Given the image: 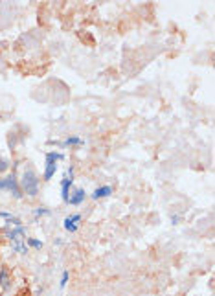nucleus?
<instances>
[{
    "label": "nucleus",
    "mask_w": 215,
    "mask_h": 296,
    "mask_svg": "<svg viewBox=\"0 0 215 296\" xmlns=\"http://www.w3.org/2000/svg\"><path fill=\"white\" fill-rule=\"evenodd\" d=\"M20 296H24V295H20ZM26 296H28V293H26Z\"/></svg>",
    "instance_id": "dca6fc26"
},
{
    "label": "nucleus",
    "mask_w": 215,
    "mask_h": 296,
    "mask_svg": "<svg viewBox=\"0 0 215 296\" xmlns=\"http://www.w3.org/2000/svg\"><path fill=\"white\" fill-rule=\"evenodd\" d=\"M0 217L6 219V225H9V227H22V221L9 212H0Z\"/></svg>",
    "instance_id": "9b49d317"
},
{
    "label": "nucleus",
    "mask_w": 215,
    "mask_h": 296,
    "mask_svg": "<svg viewBox=\"0 0 215 296\" xmlns=\"http://www.w3.org/2000/svg\"><path fill=\"white\" fill-rule=\"evenodd\" d=\"M72 186H74V165H70L66 175H65L63 181H61V199H63V202H68Z\"/></svg>",
    "instance_id": "39448f33"
},
{
    "label": "nucleus",
    "mask_w": 215,
    "mask_h": 296,
    "mask_svg": "<svg viewBox=\"0 0 215 296\" xmlns=\"http://www.w3.org/2000/svg\"><path fill=\"white\" fill-rule=\"evenodd\" d=\"M11 287V276H9V270L6 267L0 269V289L2 291H8Z\"/></svg>",
    "instance_id": "1a4fd4ad"
},
{
    "label": "nucleus",
    "mask_w": 215,
    "mask_h": 296,
    "mask_svg": "<svg viewBox=\"0 0 215 296\" xmlns=\"http://www.w3.org/2000/svg\"><path fill=\"white\" fill-rule=\"evenodd\" d=\"M18 186H20L22 193L28 197H35L39 193V175L32 165L24 167V171L18 179Z\"/></svg>",
    "instance_id": "f257e3e1"
},
{
    "label": "nucleus",
    "mask_w": 215,
    "mask_h": 296,
    "mask_svg": "<svg viewBox=\"0 0 215 296\" xmlns=\"http://www.w3.org/2000/svg\"><path fill=\"white\" fill-rule=\"evenodd\" d=\"M79 223H81V214H70L63 221V227L68 234H76L79 230Z\"/></svg>",
    "instance_id": "423d86ee"
},
{
    "label": "nucleus",
    "mask_w": 215,
    "mask_h": 296,
    "mask_svg": "<svg viewBox=\"0 0 215 296\" xmlns=\"http://www.w3.org/2000/svg\"><path fill=\"white\" fill-rule=\"evenodd\" d=\"M52 212L48 208H44V206H39V208H35L33 210V215H35V219H39V217H44V215H50Z\"/></svg>",
    "instance_id": "f8f14e48"
},
{
    "label": "nucleus",
    "mask_w": 215,
    "mask_h": 296,
    "mask_svg": "<svg viewBox=\"0 0 215 296\" xmlns=\"http://www.w3.org/2000/svg\"><path fill=\"white\" fill-rule=\"evenodd\" d=\"M111 195H112V186H99V188H96L94 192L90 193V197L94 200L107 199V197H111Z\"/></svg>",
    "instance_id": "6e6552de"
},
{
    "label": "nucleus",
    "mask_w": 215,
    "mask_h": 296,
    "mask_svg": "<svg viewBox=\"0 0 215 296\" xmlns=\"http://www.w3.org/2000/svg\"><path fill=\"white\" fill-rule=\"evenodd\" d=\"M2 192H9L15 199H22L24 197V193H22L20 186H18V177L15 173L0 179V193Z\"/></svg>",
    "instance_id": "20e7f679"
},
{
    "label": "nucleus",
    "mask_w": 215,
    "mask_h": 296,
    "mask_svg": "<svg viewBox=\"0 0 215 296\" xmlns=\"http://www.w3.org/2000/svg\"><path fill=\"white\" fill-rule=\"evenodd\" d=\"M61 160H65V155L59 153V151H48L46 153V157H44V171H43L44 181H52L55 171L59 169Z\"/></svg>",
    "instance_id": "7ed1b4c3"
},
{
    "label": "nucleus",
    "mask_w": 215,
    "mask_h": 296,
    "mask_svg": "<svg viewBox=\"0 0 215 296\" xmlns=\"http://www.w3.org/2000/svg\"><path fill=\"white\" fill-rule=\"evenodd\" d=\"M86 199V192L83 190V188H76L74 192L70 193L68 197V202L66 204H72V206H79V204H83Z\"/></svg>",
    "instance_id": "0eeeda50"
},
{
    "label": "nucleus",
    "mask_w": 215,
    "mask_h": 296,
    "mask_svg": "<svg viewBox=\"0 0 215 296\" xmlns=\"http://www.w3.org/2000/svg\"><path fill=\"white\" fill-rule=\"evenodd\" d=\"M8 169H9V160L0 155V173H4V171H8Z\"/></svg>",
    "instance_id": "2eb2a0df"
},
{
    "label": "nucleus",
    "mask_w": 215,
    "mask_h": 296,
    "mask_svg": "<svg viewBox=\"0 0 215 296\" xmlns=\"http://www.w3.org/2000/svg\"><path fill=\"white\" fill-rule=\"evenodd\" d=\"M8 239L11 248L15 252L20 254V256H26L30 248H28V243H26V230H24V227H15L13 230H9Z\"/></svg>",
    "instance_id": "f03ea898"
},
{
    "label": "nucleus",
    "mask_w": 215,
    "mask_h": 296,
    "mask_svg": "<svg viewBox=\"0 0 215 296\" xmlns=\"http://www.w3.org/2000/svg\"><path fill=\"white\" fill-rule=\"evenodd\" d=\"M68 280H70V272L68 270H63V274H61V281H59V287L65 289L68 285Z\"/></svg>",
    "instance_id": "4468645a"
},
{
    "label": "nucleus",
    "mask_w": 215,
    "mask_h": 296,
    "mask_svg": "<svg viewBox=\"0 0 215 296\" xmlns=\"http://www.w3.org/2000/svg\"><path fill=\"white\" fill-rule=\"evenodd\" d=\"M83 144H85V142L79 138V136H68V138L63 140L59 146L63 149H66V148H76V146H83Z\"/></svg>",
    "instance_id": "9d476101"
},
{
    "label": "nucleus",
    "mask_w": 215,
    "mask_h": 296,
    "mask_svg": "<svg viewBox=\"0 0 215 296\" xmlns=\"http://www.w3.org/2000/svg\"><path fill=\"white\" fill-rule=\"evenodd\" d=\"M26 243L32 247V248H37V250H41L43 248V241H39V239H35V237H28L26 239Z\"/></svg>",
    "instance_id": "ddd939ff"
}]
</instances>
